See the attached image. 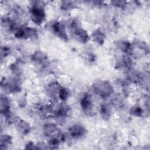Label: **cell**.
Masks as SVG:
<instances>
[{
  "label": "cell",
  "instance_id": "1",
  "mask_svg": "<svg viewBox=\"0 0 150 150\" xmlns=\"http://www.w3.org/2000/svg\"><path fill=\"white\" fill-rule=\"evenodd\" d=\"M42 9L39 7H34L32 8V19H33L34 21L37 23L43 22V19L44 18V13Z\"/></svg>",
  "mask_w": 150,
  "mask_h": 150
},
{
  "label": "cell",
  "instance_id": "2",
  "mask_svg": "<svg viewBox=\"0 0 150 150\" xmlns=\"http://www.w3.org/2000/svg\"><path fill=\"white\" fill-rule=\"evenodd\" d=\"M70 132L73 137H80L84 134V129L80 125H74L71 128Z\"/></svg>",
  "mask_w": 150,
  "mask_h": 150
}]
</instances>
